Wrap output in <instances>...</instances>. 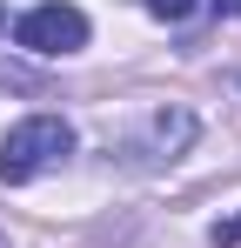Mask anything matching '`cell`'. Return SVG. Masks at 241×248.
<instances>
[{
    "label": "cell",
    "instance_id": "cell-1",
    "mask_svg": "<svg viewBox=\"0 0 241 248\" xmlns=\"http://www.w3.org/2000/svg\"><path fill=\"white\" fill-rule=\"evenodd\" d=\"M67 155H74V127L60 114H27V121L7 127V141H0V181L20 188V181H34L47 168H60Z\"/></svg>",
    "mask_w": 241,
    "mask_h": 248
},
{
    "label": "cell",
    "instance_id": "cell-2",
    "mask_svg": "<svg viewBox=\"0 0 241 248\" xmlns=\"http://www.w3.org/2000/svg\"><path fill=\"white\" fill-rule=\"evenodd\" d=\"M14 41L40 54V61H54V54H80L87 47V14H80L74 0H40L27 7L20 20H14Z\"/></svg>",
    "mask_w": 241,
    "mask_h": 248
},
{
    "label": "cell",
    "instance_id": "cell-3",
    "mask_svg": "<svg viewBox=\"0 0 241 248\" xmlns=\"http://www.w3.org/2000/svg\"><path fill=\"white\" fill-rule=\"evenodd\" d=\"M188 141H195V114L188 108H154L148 114V134L134 141V161H174Z\"/></svg>",
    "mask_w": 241,
    "mask_h": 248
},
{
    "label": "cell",
    "instance_id": "cell-4",
    "mask_svg": "<svg viewBox=\"0 0 241 248\" xmlns=\"http://www.w3.org/2000/svg\"><path fill=\"white\" fill-rule=\"evenodd\" d=\"M141 7H148L154 20H188V14H195V0H141Z\"/></svg>",
    "mask_w": 241,
    "mask_h": 248
},
{
    "label": "cell",
    "instance_id": "cell-5",
    "mask_svg": "<svg viewBox=\"0 0 241 248\" xmlns=\"http://www.w3.org/2000/svg\"><path fill=\"white\" fill-rule=\"evenodd\" d=\"M208 242H214V248H235V242H241V215H228V221H214V228H208Z\"/></svg>",
    "mask_w": 241,
    "mask_h": 248
},
{
    "label": "cell",
    "instance_id": "cell-6",
    "mask_svg": "<svg viewBox=\"0 0 241 248\" xmlns=\"http://www.w3.org/2000/svg\"><path fill=\"white\" fill-rule=\"evenodd\" d=\"M214 7H221V20H235V14H241V0H214Z\"/></svg>",
    "mask_w": 241,
    "mask_h": 248
},
{
    "label": "cell",
    "instance_id": "cell-7",
    "mask_svg": "<svg viewBox=\"0 0 241 248\" xmlns=\"http://www.w3.org/2000/svg\"><path fill=\"white\" fill-rule=\"evenodd\" d=\"M0 27H7V14H0Z\"/></svg>",
    "mask_w": 241,
    "mask_h": 248
},
{
    "label": "cell",
    "instance_id": "cell-8",
    "mask_svg": "<svg viewBox=\"0 0 241 248\" xmlns=\"http://www.w3.org/2000/svg\"><path fill=\"white\" fill-rule=\"evenodd\" d=\"M0 248H7V235H0Z\"/></svg>",
    "mask_w": 241,
    "mask_h": 248
}]
</instances>
